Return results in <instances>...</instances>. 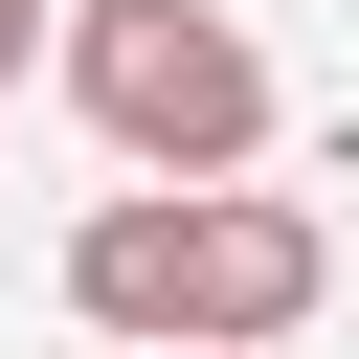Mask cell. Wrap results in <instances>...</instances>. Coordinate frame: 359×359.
I'll return each mask as SVG.
<instances>
[{
  "label": "cell",
  "mask_w": 359,
  "mask_h": 359,
  "mask_svg": "<svg viewBox=\"0 0 359 359\" xmlns=\"http://www.w3.org/2000/svg\"><path fill=\"white\" fill-rule=\"evenodd\" d=\"M67 90H90V135L135 180H247V135H269V45L224 0H90L67 22Z\"/></svg>",
  "instance_id": "6da1fadb"
},
{
  "label": "cell",
  "mask_w": 359,
  "mask_h": 359,
  "mask_svg": "<svg viewBox=\"0 0 359 359\" xmlns=\"http://www.w3.org/2000/svg\"><path fill=\"white\" fill-rule=\"evenodd\" d=\"M314 292H337L314 202H269V180H180V359H269Z\"/></svg>",
  "instance_id": "7a4b0ae2"
},
{
  "label": "cell",
  "mask_w": 359,
  "mask_h": 359,
  "mask_svg": "<svg viewBox=\"0 0 359 359\" xmlns=\"http://www.w3.org/2000/svg\"><path fill=\"white\" fill-rule=\"evenodd\" d=\"M67 314H90V337H135V359H180V180H135V202H90V224H67Z\"/></svg>",
  "instance_id": "3957f363"
},
{
  "label": "cell",
  "mask_w": 359,
  "mask_h": 359,
  "mask_svg": "<svg viewBox=\"0 0 359 359\" xmlns=\"http://www.w3.org/2000/svg\"><path fill=\"white\" fill-rule=\"evenodd\" d=\"M22 45H45V0H0V67H22Z\"/></svg>",
  "instance_id": "277c9868"
}]
</instances>
